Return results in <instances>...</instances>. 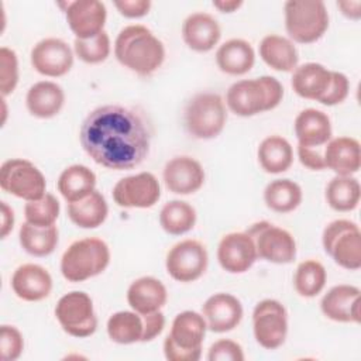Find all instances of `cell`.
<instances>
[{"mask_svg":"<svg viewBox=\"0 0 361 361\" xmlns=\"http://www.w3.org/2000/svg\"><path fill=\"white\" fill-rule=\"evenodd\" d=\"M152 3L149 0H116L114 7L127 18H140L148 14Z\"/></svg>","mask_w":361,"mask_h":361,"instance_id":"45","label":"cell"},{"mask_svg":"<svg viewBox=\"0 0 361 361\" xmlns=\"http://www.w3.org/2000/svg\"><path fill=\"white\" fill-rule=\"evenodd\" d=\"M259 56L271 69L278 72H292L299 61L293 42L278 34H269L261 39Z\"/></svg>","mask_w":361,"mask_h":361,"instance_id":"29","label":"cell"},{"mask_svg":"<svg viewBox=\"0 0 361 361\" xmlns=\"http://www.w3.org/2000/svg\"><path fill=\"white\" fill-rule=\"evenodd\" d=\"M14 227V212L7 204V202H1V238H6Z\"/></svg>","mask_w":361,"mask_h":361,"instance_id":"48","label":"cell"},{"mask_svg":"<svg viewBox=\"0 0 361 361\" xmlns=\"http://www.w3.org/2000/svg\"><path fill=\"white\" fill-rule=\"evenodd\" d=\"M216 63L227 75H245L255 63L254 48L245 39L231 38L217 48Z\"/></svg>","mask_w":361,"mask_h":361,"instance_id":"28","label":"cell"},{"mask_svg":"<svg viewBox=\"0 0 361 361\" xmlns=\"http://www.w3.org/2000/svg\"><path fill=\"white\" fill-rule=\"evenodd\" d=\"M106 330L109 338L117 344L141 343L144 320L142 316L134 310H120L109 317Z\"/></svg>","mask_w":361,"mask_h":361,"instance_id":"36","label":"cell"},{"mask_svg":"<svg viewBox=\"0 0 361 361\" xmlns=\"http://www.w3.org/2000/svg\"><path fill=\"white\" fill-rule=\"evenodd\" d=\"M11 289L25 302H39L52 290V276L38 264H23L11 275Z\"/></svg>","mask_w":361,"mask_h":361,"instance_id":"21","label":"cell"},{"mask_svg":"<svg viewBox=\"0 0 361 361\" xmlns=\"http://www.w3.org/2000/svg\"><path fill=\"white\" fill-rule=\"evenodd\" d=\"M326 202L336 212L354 210L361 197V186L353 175H336L326 186Z\"/></svg>","mask_w":361,"mask_h":361,"instance_id":"35","label":"cell"},{"mask_svg":"<svg viewBox=\"0 0 361 361\" xmlns=\"http://www.w3.org/2000/svg\"><path fill=\"white\" fill-rule=\"evenodd\" d=\"M244 358L243 347L237 341L228 338L214 341L207 351L209 361H244Z\"/></svg>","mask_w":361,"mask_h":361,"instance_id":"43","label":"cell"},{"mask_svg":"<svg viewBox=\"0 0 361 361\" xmlns=\"http://www.w3.org/2000/svg\"><path fill=\"white\" fill-rule=\"evenodd\" d=\"M227 121V109L220 94L202 92L195 94L185 107V127L197 140L216 138Z\"/></svg>","mask_w":361,"mask_h":361,"instance_id":"7","label":"cell"},{"mask_svg":"<svg viewBox=\"0 0 361 361\" xmlns=\"http://www.w3.org/2000/svg\"><path fill=\"white\" fill-rule=\"evenodd\" d=\"M257 250L247 231H234L221 237L217 261L228 274H244L257 261Z\"/></svg>","mask_w":361,"mask_h":361,"instance_id":"17","label":"cell"},{"mask_svg":"<svg viewBox=\"0 0 361 361\" xmlns=\"http://www.w3.org/2000/svg\"><path fill=\"white\" fill-rule=\"evenodd\" d=\"M283 11L286 32L295 42H316L329 28V13L322 0H289Z\"/></svg>","mask_w":361,"mask_h":361,"instance_id":"6","label":"cell"},{"mask_svg":"<svg viewBox=\"0 0 361 361\" xmlns=\"http://www.w3.org/2000/svg\"><path fill=\"white\" fill-rule=\"evenodd\" d=\"M56 188L68 203L78 202L94 190L96 175L86 165L75 164L61 172Z\"/></svg>","mask_w":361,"mask_h":361,"instance_id":"30","label":"cell"},{"mask_svg":"<svg viewBox=\"0 0 361 361\" xmlns=\"http://www.w3.org/2000/svg\"><path fill=\"white\" fill-rule=\"evenodd\" d=\"M116 59L140 76L157 72L165 61V47L154 32L141 24L120 30L114 41Z\"/></svg>","mask_w":361,"mask_h":361,"instance_id":"2","label":"cell"},{"mask_svg":"<svg viewBox=\"0 0 361 361\" xmlns=\"http://www.w3.org/2000/svg\"><path fill=\"white\" fill-rule=\"evenodd\" d=\"M152 134L149 118L138 107L104 104L85 117L79 141L96 164L128 171L148 157Z\"/></svg>","mask_w":361,"mask_h":361,"instance_id":"1","label":"cell"},{"mask_svg":"<svg viewBox=\"0 0 361 361\" xmlns=\"http://www.w3.org/2000/svg\"><path fill=\"white\" fill-rule=\"evenodd\" d=\"M159 224L171 235H182L196 224V210L185 200L166 202L159 212Z\"/></svg>","mask_w":361,"mask_h":361,"instance_id":"37","label":"cell"},{"mask_svg":"<svg viewBox=\"0 0 361 361\" xmlns=\"http://www.w3.org/2000/svg\"><path fill=\"white\" fill-rule=\"evenodd\" d=\"M337 7L341 13L351 20H358L361 17V1L360 0H345L337 1Z\"/></svg>","mask_w":361,"mask_h":361,"instance_id":"49","label":"cell"},{"mask_svg":"<svg viewBox=\"0 0 361 361\" xmlns=\"http://www.w3.org/2000/svg\"><path fill=\"white\" fill-rule=\"evenodd\" d=\"M18 83V58L7 47L0 48V92L1 97L11 94Z\"/></svg>","mask_w":361,"mask_h":361,"instance_id":"41","label":"cell"},{"mask_svg":"<svg viewBox=\"0 0 361 361\" xmlns=\"http://www.w3.org/2000/svg\"><path fill=\"white\" fill-rule=\"evenodd\" d=\"M331 83V71L317 62H307L293 69L290 86L293 92L309 100H320L326 96Z\"/></svg>","mask_w":361,"mask_h":361,"instance_id":"24","label":"cell"},{"mask_svg":"<svg viewBox=\"0 0 361 361\" xmlns=\"http://www.w3.org/2000/svg\"><path fill=\"white\" fill-rule=\"evenodd\" d=\"M202 314L207 330L213 333H227L235 329L244 314L241 302L231 293L219 292L206 299L202 306Z\"/></svg>","mask_w":361,"mask_h":361,"instance_id":"19","label":"cell"},{"mask_svg":"<svg viewBox=\"0 0 361 361\" xmlns=\"http://www.w3.org/2000/svg\"><path fill=\"white\" fill-rule=\"evenodd\" d=\"M166 300L168 290L165 285L154 276H141L133 281L127 289V302L130 307L140 314L161 310Z\"/></svg>","mask_w":361,"mask_h":361,"instance_id":"26","label":"cell"},{"mask_svg":"<svg viewBox=\"0 0 361 361\" xmlns=\"http://www.w3.org/2000/svg\"><path fill=\"white\" fill-rule=\"evenodd\" d=\"M109 214V206L99 190H93L86 197L68 203V217L80 228H96L104 223Z\"/></svg>","mask_w":361,"mask_h":361,"instance_id":"31","label":"cell"},{"mask_svg":"<svg viewBox=\"0 0 361 361\" xmlns=\"http://www.w3.org/2000/svg\"><path fill=\"white\" fill-rule=\"evenodd\" d=\"M298 158L303 166L312 171H323L326 169L323 151L320 148H309L298 145Z\"/></svg>","mask_w":361,"mask_h":361,"instance_id":"47","label":"cell"},{"mask_svg":"<svg viewBox=\"0 0 361 361\" xmlns=\"http://www.w3.org/2000/svg\"><path fill=\"white\" fill-rule=\"evenodd\" d=\"M55 317L62 330L76 338L89 337L97 329L93 300L83 290L65 293L55 306Z\"/></svg>","mask_w":361,"mask_h":361,"instance_id":"9","label":"cell"},{"mask_svg":"<svg viewBox=\"0 0 361 361\" xmlns=\"http://www.w3.org/2000/svg\"><path fill=\"white\" fill-rule=\"evenodd\" d=\"M61 206L52 193H45L37 200H30L24 206L25 221L37 227L54 226L59 217Z\"/></svg>","mask_w":361,"mask_h":361,"instance_id":"39","label":"cell"},{"mask_svg":"<svg viewBox=\"0 0 361 361\" xmlns=\"http://www.w3.org/2000/svg\"><path fill=\"white\" fill-rule=\"evenodd\" d=\"M0 188L18 199L30 202L47 193V180L32 162L13 158L4 161L0 166Z\"/></svg>","mask_w":361,"mask_h":361,"instance_id":"10","label":"cell"},{"mask_svg":"<svg viewBox=\"0 0 361 361\" xmlns=\"http://www.w3.org/2000/svg\"><path fill=\"white\" fill-rule=\"evenodd\" d=\"M252 331L257 343L265 350L279 348L288 334V312L275 299L258 302L252 310Z\"/></svg>","mask_w":361,"mask_h":361,"instance_id":"12","label":"cell"},{"mask_svg":"<svg viewBox=\"0 0 361 361\" xmlns=\"http://www.w3.org/2000/svg\"><path fill=\"white\" fill-rule=\"evenodd\" d=\"M63 7L66 23L79 39H87L104 31L107 10L99 0H73L59 3Z\"/></svg>","mask_w":361,"mask_h":361,"instance_id":"15","label":"cell"},{"mask_svg":"<svg viewBox=\"0 0 361 361\" xmlns=\"http://www.w3.org/2000/svg\"><path fill=\"white\" fill-rule=\"evenodd\" d=\"M303 192L299 183L292 179H275L264 189V202L268 209L276 213H289L299 207Z\"/></svg>","mask_w":361,"mask_h":361,"instance_id":"33","label":"cell"},{"mask_svg":"<svg viewBox=\"0 0 361 361\" xmlns=\"http://www.w3.org/2000/svg\"><path fill=\"white\" fill-rule=\"evenodd\" d=\"M32 68L42 76L59 78L73 65V51L61 38L49 37L38 41L30 54Z\"/></svg>","mask_w":361,"mask_h":361,"instance_id":"16","label":"cell"},{"mask_svg":"<svg viewBox=\"0 0 361 361\" xmlns=\"http://www.w3.org/2000/svg\"><path fill=\"white\" fill-rule=\"evenodd\" d=\"M21 248L32 257H47L52 254L59 241L56 226L37 227L30 223H23L18 231Z\"/></svg>","mask_w":361,"mask_h":361,"instance_id":"34","label":"cell"},{"mask_svg":"<svg viewBox=\"0 0 361 361\" xmlns=\"http://www.w3.org/2000/svg\"><path fill=\"white\" fill-rule=\"evenodd\" d=\"M142 320H144V334H142V341L141 343H147L154 340L155 337H158L164 327H165V316L161 310L154 312V313H148V314H141Z\"/></svg>","mask_w":361,"mask_h":361,"instance_id":"46","label":"cell"},{"mask_svg":"<svg viewBox=\"0 0 361 361\" xmlns=\"http://www.w3.org/2000/svg\"><path fill=\"white\" fill-rule=\"evenodd\" d=\"M326 254L341 268L357 271L361 267V231L357 223L337 219L329 223L322 234Z\"/></svg>","mask_w":361,"mask_h":361,"instance_id":"8","label":"cell"},{"mask_svg":"<svg viewBox=\"0 0 361 361\" xmlns=\"http://www.w3.org/2000/svg\"><path fill=\"white\" fill-rule=\"evenodd\" d=\"M326 281V268L316 259H306L300 262L293 275V286L303 298L317 296L324 289Z\"/></svg>","mask_w":361,"mask_h":361,"instance_id":"38","label":"cell"},{"mask_svg":"<svg viewBox=\"0 0 361 361\" xmlns=\"http://www.w3.org/2000/svg\"><path fill=\"white\" fill-rule=\"evenodd\" d=\"M65 104L63 89L51 80L34 83L25 96V106L31 116L37 118L55 117Z\"/></svg>","mask_w":361,"mask_h":361,"instance_id":"27","label":"cell"},{"mask_svg":"<svg viewBox=\"0 0 361 361\" xmlns=\"http://www.w3.org/2000/svg\"><path fill=\"white\" fill-rule=\"evenodd\" d=\"M209 254L206 247L193 238H186L168 251L165 268L168 275L178 282H193L207 269Z\"/></svg>","mask_w":361,"mask_h":361,"instance_id":"13","label":"cell"},{"mask_svg":"<svg viewBox=\"0 0 361 361\" xmlns=\"http://www.w3.org/2000/svg\"><path fill=\"white\" fill-rule=\"evenodd\" d=\"M207 324L202 313L183 310L175 316L164 340V355L168 361H197L202 357Z\"/></svg>","mask_w":361,"mask_h":361,"instance_id":"5","label":"cell"},{"mask_svg":"<svg viewBox=\"0 0 361 361\" xmlns=\"http://www.w3.org/2000/svg\"><path fill=\"white\" fill-rule=\"evenodd\" d=\"M24 350V338L21 331L10 324L0 327V358L1 361H16Z\"/></svg>","mask_w":361,"mask_h":361,"instance_id":"42","label":"cell"},{"mask_svg":"<svg viewBox=\"0 0 361 361\" xmlns=\"http://www.w3.org/2000/svg\"><path fill=\"white\" fill-rule=\"evenodd\" d=\"M360 289L354 285H336L320 300L322 313L338 323H360Z\"/></svg>","mask_w":361,"mask_h":361,"instance_id":"20","label":"cell"},{"mask_svg":"<svg viewBox=\"0 0 361 361\" xmlns=\"http://www.w3.org/2000/svg\"><path fill=\"white\" fill-rule=\"evenodd\" d=\"M110 51H111L110 37L106 31H102L97 35L87 38V39L75 38V41H73L75 55L82 62L89 63V65L104 62L107 59V56L110 55Z\"/></svg>","mask_w":361,"mask_h":361,"instance_id":"40","label":"cell"},{"mask_svg":"<svg viewBox=\"0 0 361 361\" xmlns=\"http://www.w3.org/2000/svg\"><path fill=\"white\" fill-rule=\"evenodd\" d=\"M295 135L298 145L322 148L331 140V123L329 116L317 109H305L295 118Z\"/></svg>","mask_w":361,"mask_h":361,"instance_id":"25","label":"cell"},{"mask_svg":"<svg viewBox=\"0 0 361 361\" xmlns=\"http://www.w3.org/2000/svg\"><path fill=\"white\" fill-rule=\"evenodd\" d=\"M166 189L176 195H192L204 183V169L202 164L188 155L171 158L162 171Z\"/></svg>","mask_w":361,"mask_h":361,"instance_id":"18","label":"cell"},{"mask_svg":"<svg viewBox=\"0 0 361 361\" xmlns=\"http://www.w3.org/2000/svg\"><path fill=\"white\" fill-rule=\"evenodd\" d=\"M110 248L102 238L73 241L61 257V274L69 282H83L102 274L110 264Z\"/></svg>","mask_w":361,"mask_h":361,"instance_id":"4","label":"cell"},{"mask_svg":"<svg viewBox=\"0 0 361 361\" xmlns=\"http://www.w3.org/2000/svg\"><path fill=\"white\" fill-rule=\"evenodd\" d=\"M350 92V80L348 78L337 71H331V83L326 93V96L320 100L324 106H336L343 103Z\"/></svg>","mask_w":361,"mask_h":361,"instance_id":"44","label":"cell"},{"mask_svg":"<svg viewBox=\"0 0 361 361\" xmlns=\"http://www.w3.org/2000/svg\"><path fill=\"white\" fill-rule=\"evenodd\" d=\"M243 6V0H214L213 7L220 13H234Z\"/></svg>","mask_w":361,"mask_h":361,"instance_id":"50","label":"cell"},{"mask_svg":"<svg viewBox=\"0 0 361 361\" xmlns=\"http://www.w3.org/2000/svg\"><path fill=\"white\" fill-rule=\"evenodd\" d=\"M220 37V24L209 13H192L182 24V38L192 51L209 52L217 45Z\"/></svg>","mask_w":361,"mask_h":361,"instance_id":"22","label":"cell"},{"mask_svg":"<svg viewBox=\"0 0 361 361\" xmlns=\"http://www.w3.org/2000/svg\"><path fill=\"white\" fill-rule=\"evenodd\" d=\"M245 231L254 241L258 258L272 264H290L296 258V241L288 230L261 220Z\"/></svg>","mask_w":361,"mask_h":361,"instance_id":"11","label":"cell"},{"mask_svg":"<svg viewBox=\"0 0 361 361\" xmlns=\"http://www.w3.org/2000/svg\"><path fill=\"white\" fill-rule=\"evenodd\" d=\"M283 86L274 76H259L234 82L226 93V106L240 117H251L279 106Z\"/></svg>","mask_w":361,"mask_h":361,"instance_id":"3","label":"cell"},{"mask_svg":"<svg viewBox=\"0 0 361 361\" xmlns=\"http://www.w3.org/2000/svg\"><path fill=\"white\" fill-rule=\"evenodd\" d=\"M113 200L126 209H148L161 197V186L151 172L121 178L113 188Z\"/></svg>","mask_w":361,"mask_h":361,"instance_id":"14","label":"cell"},{"mask_svg":"<svg viewBox=\"0 0 361 361\" xmlns=\"http://www.w3.org/2000/svg\"><path fill=\"white\" fill-rule=\"evenodd\" d=\"M257 157L261 168L267 173L276 175L290 168L293 162V148L286 138L269 135L259 142Z\"/></svg>","mask_w":361,"mask_h":361,"instance_id":"32","label":"cell"},{"mask_svg":"<svg viewBox=\"0 0 361 361\" xmlns=\"http://www.w3.org/2000/svg\"><path fill=\"white\" fill-rule=\"evenodd\" d=\"M323 159L327 169L336 175L350 176L360 171L361 148L358 140L353 137L331 138L323 149Z\"/></svg>","mask_w":361,"mask_h":361,"instance_id":"23","label":"cell"}]
</instances>
